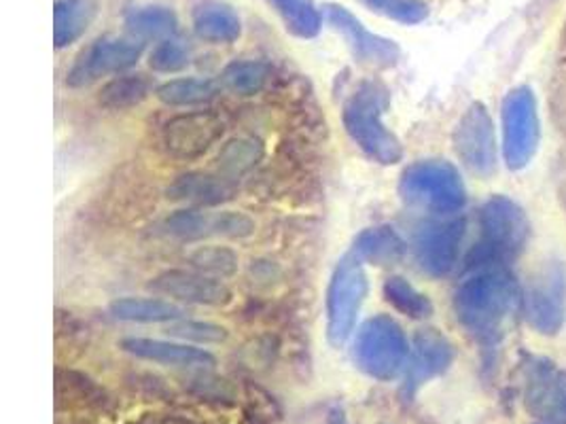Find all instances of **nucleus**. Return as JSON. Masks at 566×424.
Masks as SVG:
<instances>
[{
	"label": "nucleus",
	"instance_id": "obj_31",
	"mask_svg": "<svg viewBox=\"0 0 566 424\" xmlns=\"http://www.w3.org/2000/svg\"><path fill=\"white\" fill-rule=\"evenodd\" d=\"M369 11L392 20V22H399V24H406V26H416V24H422L431 9L424 0H360Z\"/></svg>",
	"mask_w": 566,
	"mask_h": 424
},
{
	"label": "nucleus",
	"instance_id": "obj_5",
	"mask_svg": "<svg viewBox=\"0 0 566 424\" xmlns=\"http://www.w3.org/2000/svg\"><path fill=\"white\" fill-rule=\"evenodd\" d=\"M412 344L406 329L388 315L367 318L353 336V361L367 378L392 382L410 361Z\"/></svg>",
	"mask_w": 566,
	"mask_h": 424
},
{
	"label": "nucleus",
	"instance_id": "obj_4",
	"mask_svg": "<svg viewBox=\"0 0 566 424\" xmlns=\"http://www.w3.org/2000/svg\"><path fill=\"white\" fill-rule=\"evenodd\" d=\"M401 200L416 211L452 216L467 204V187L459 168L446 159H420L401 172Z\"/></svg>",
	"mask_w": 566,
	"mask_h": 424
},
{
	"label": "nucleus",
	"instance_id": "obj_15",
	"mask_svg": "<svg viewBox=\"0 0 566 424\" xmlns=\"http://www.w3.org/2000/svg\"><path fill=\"white\" fill-rule=\"evenodd\" d=\"M161 230L166 236L179 240L249 239L255 234V221L244 212L187 209L166 216Z\"/></svg>",
	"mask_w": 566,
	"mask_h": 424
},
{
	"label": "nucleus",
	"instance_id": "obj_24",
	"mask_svg": "<svg viewBox=\"0 0 566 424\" xmlns=\"http://www.w3.org/2000/svg\"><path fill=\"white\" fill-rule=\"evenodd\" d=\"M126 30L129 36L136 41H166L177 34L179 18L170 7L161 4H147V7H134L126 13Z\"/></svg>",
	"mask_w": 566,
	"mask_h": 424
},
{
	"label": "nucleus",
	"instance_id": "obj_28",
	"mask_svg": "<svg viewBox=\"0 0 566 424\" xmlns=\"http://www.w3.org/2000/svg\"><path fill=\"white\" fill-rule=\"evenodd\" d=\"M286 30L297 39H314L323 28V13L314 0H268Z\"/></svg>",
	"mask_w": 566,
	"mask_h": 424
},
{
	"label": "nucleus",
	"instance_id": "obj_22",
	"mask_svg": "<svg viewBox=\"0 0 566 424\" xmlns=\"http://www.w3.org/2000/svg\"><path fill=\"white\" fill-rule=\"evenodd\" d=\"M353 253L363 264L392 265L399 264L406 257L408 244L397 234L395 227L374 225L363 230L355 239Z\"/></svg>",
	"mask_w": 566,
	"mask_h": 424
},
{
	"label": "nucleus",
	"instance_id": "obj_26",
	"mask_svg": "<svg viewBox=\"0 0 566 424\" xmlns=\"http://www.w3.org/2000/svg\"><path fill=\"white\" fill-rule=\"evenodd\" d=\"M154 83L145 75H117L115 80L104 83L98 103L108 110H126L132 106L143 105L151 94H155Z\"/></svg>",
	"mask_w": 566,
	"mask_h": 424
},
{
	"label": "nucleus",
	"instance_id": "obj_16",
	"mask_svg": "<svg viewBox=\"0 0 566 424\" xmlns=\"http://www.w3.org/2000/svg\"><path fill=\"white\" fill-rule=\"evenodd\" d=\"M454 357V346L439 329H418L413 336L410 361L406 368V395L412 398L427 382L443 375L452 368Z\"/></svg>",
	"mask_w": 566,
	"mask_h": 424
},
{
	"label": "nucleus",
	"instance_id": "obj_14",
	"mask_svg": "<svg viewBox=\"0 0 566 424\" xmlns=\"http://www.w3.org/2000/svg\"><path fill=\"white\" fill-rule=\"evenodd\" d=\"M226 121L214 110H189L164 124L161 140L172 158L198 159L221 140Z\"/></svg>",
	"mask_w": 566,
	"mask_h": 424
},
{
	"label": "nucleus",
	"instance_id": "obj_33",
	"mask_svg": "<svg viewBox=\"0 0 566 424\" xmlns=\"http://www.w3.org/2000/svg\"><path fill=\"white\" fill-rule=\"evenodd\" d=\"M189 262L198 272L214 278H228L238 269V255L226 246H200Z\"/></svg>",
	"mask_w": 566,
	"mask_h": 424
},
{
	"label": "nucleus",
	"instance_id": "obj_35",
	"mask_svg": "<svg viewBox=\"0 0 566 424\" xmlns=\"http://www.w3.org/2000/svg\"><path fill=\"white\" fill-rule=\"evenodd\" d=\"M327 424H348L346 423V418L339 414V412H334L332 416H329V421H327Z\"/></svg>",
	"mask_w": 566,
	"mask_h": 424
},
{
	"label": "nucleus",
	"instance_id": "obj_19",
	"mask_svg": "<svg viewBox=\"0 0 566 424\" xmlns=\"http://www.w3.org/2000/svg\"><path fill=\"white\" fill-rule=\"evenodd\" d=\"M233 195L232 179L223 174H205V172H189L179 177L172 186L168 187V198L189 202L196 206H214L223 204Z\"/></svg>",
	"mask_w": 566,
	"mask_h": 424
},
{
	"label": "nucleus",
	"instance_id": "obj_10",
	"mask_svg": "<svg viewBox=\"0 0 566 424\" xmlns=\"http://www.w3.org/2000/svg\"><path fill=\"white\" fill-rule=\"evenodd\" d=\"M464 223L463 216L452 219H438L422 223L413 236V259L431 278L448 276L461 257L463 246Z\"/></svg>",
	"mask_w": 566,
	"mask_h": 424
},
{
	"label": "nucleus",
	"instance_id": "obj_29",
	"mask_svg": "<svg viewBox=\"0 0 566 424\" xmlns=\"http://www.w3.org/2000/svg\"><path fill=\"white\" fill-rule=\"evenodd\" d=\"M270 80V66L263 60H235L230 62L219 83L235 96H255Z\"/></svg>",
	"mask_w": 566,
	"mask_h": 424
},
{
	"label": "nucleus",
	"instance_id": "obj_18",
	"mask_svg": "<svg viewBox=\"0 0 566 424\" xmlns=\"http://www.w3.org/2000/svg\"><path fill=\"white\" fill-rule=\"evenodd\" d=\"M122 348L143 361H154L172 368H212L217 363L214 354L207 348L187 344V342H168L154 338H126Z\"/></svg>",
	"mask_w": 566,
	"mask_h": 424
},
{
	"label": "nucleus",
	"instance_id": "obj_3",
	"mask_svg": "<svg viewBox=\"0 0 566 424\" xmlns=\"http://www.w3.org/2000/svg\"><path fill=\"white\" fill-rule=\"evenodd\" d=\"M482 239L467 255V272L482 267H507L531 239V221L524 209L507 195H492L480 211Z\"/></svg>",
	"mask_w": 566,
	"mask_h": 424
},
{
	"label": "nucleus",
	"instance_id": "obj_1",
	"mask_svg": "<svg viewBox=\"0 0 566 424\" xmlns=\"http://www.w3.org/2000/svg\"><path fill=\"white\" fill-rule=\"evenodd\" d=\"M522 292L507 267L471 269L454 293V312L464 329L482 344H496L515 310Z\"/></svg>",
	"mask_w": 566,
	"mask_h": 424
},
{
	"label": "nucleus",
	"instance_id": "obj_27",
	"mask_svg": "<svg viewBox=\"0 0 566 424\" xmlns=\"http://www.w3.org/2000/svg\"><path fill=\"white\" fill-rule=\"evenodd\" d=\"M382 293H385V299L397 312L413 318V320H424V318L431 317L436 310L429 295L418 292L408 278H403L399 274L388 276Z\"/></svg>",
	"mask_w": 566,
	"mask_h": 424
},
{
	"label": "nucleus",
	"instance_id": "obj_12",
	"mask_svg": "<svg viewBox=\"0 0 566 424\" xmlns=\"http://www.w3.org/2000/svg\"><path fill=\"white\" fill-rule=\"evenodd\" d=\"M524 405L547 424H566V371L543 357H526Z\"/></svg>",
	"mask_w": 566,
	"mask_h": 424
},
{
	"label": "nucleus",
	"instance_id": "obj_13",
	"mask_svg": "<svg viewBox=\"0 0 566 424\" xmlns=\"http://www.w3.org/2000/svg\"><path fill=\"white\" fill-rule=\"evenodd\" d=\"M323 13L332 28L346 39L350 52L359 64L371 68H390L399 62L401 47L392 39L371 32L350 9L327 2L323 7Z\"/></svg>",
	"mask_w": 566,
	"mask_h": 424
},
{
	"label": "nucleus",
	"instance_id": "obj_6",
	"mask_svg": "<svg viewBox=\"0 0 566 424\" xmlns=\"http://www.w3.org/2000/svg\"><path fill=\"white\" fill-rule=\"evenodd\" d=\"M367 295L369 276L365 264L350 251L335 265L325 299L327 338L335 348H342L355 336Z\"/></svg>",
	"mask_w": 566,
	"mask_h": 424
},
{
	"label": "nucleus",
	"instance_id": "obj_30",
	"mask_svg": "<svg viewBox=\"0 0 566 424\" xmlns=\"http://www.w3.org/2000/svg\"><path fill=\"white\" fill-rule=\"evenodd\" d=\"M265 156V147L258 138L230 140L219 153V170L223 177L235 179L255 168Z\"/></svg>",
	"mask_w": 566,
	"mask_h": 424
},
{
	"label": "nucleus",
	"instance_id": "obj_9",
	"mask_svg": "<svg viewBox=\"0 0 566 424\" xmlns=\"http://www.w3.org/2000/svg\"><path fill=\"white\" fill-rule=\"evenodd\" d=\"M143 52L145 43L132 36L96 39L75 57L71 71L66 73V85L73 89H83L103 81L104 77L124 75L132 66L138 64Z\"/></svg>",
	"mask_w": 566,
	"mask_h": 424
},
{
	"label": "nucleus",
	"instance_id": "obj_17",
	"mask_svg": "<svg viewBox=\"0 0 566 424\" xmlns=\"http://www.w3.org/2000/svg\"><path fill=\"white\" fill-rule=\"evenodd\" d=\"M149 292L193 306H226L232 299L230 287L198 269H166L149 283Z\"/></svg>",
	"mask_w": 566,
	"mask_h": 424
},
{
	"label": "nucleus",
	"instance_id": "obj_21",
	"mask_svg": "<svg viewBox=\"0 0 566 424\" xmlns=\"http://www.w3.org/2000/svg\"><path fill=\"white\" fill-rule=\"evenodd\" d=\"M96 0H55L53 4V45L64 50L75 45L96 20Z\"/></svg>",
	"mask_w": 566,
	"mask_h": 424
},
{
	"label": "nucleus",
	"instance_id": "obj_23",
	"mask_svg": "<svg viewBox=\"0 0 566 424\" xmlns=\"http://www.w3.org/2000/svg\"><path fill=\"white\" fill-rule=\"evenodd\" d=\"M111 315L122 322H177L185 318V310L164 297H122L108 306Z\"/></svg>",
	"mask_w": 566,
	"mask_h": 424
},
{
	"label": "nucleus",
	"instance_id": "obj_11",
	"mask_svg": "<svg viewBox=\"0 0 566 424\" xmlns=\"http://www.w3.org/2000/svg\"><path fill=\"white\" fill-rule=\"evenodd\" d=\"M452 142L459 159L475 177L489 179L496 172V134L484 103L467 106L452 134Z\"/></svg>",
	"mask_w": 566,
	"mask_h": 424
},
{
	"label": "nucleus",
	"instance_id": "obj_34",
	"mask_svg": "<svg viewBox=\"0 0 566 424\" xmlns=\"http://www.w3.org/2000/svg\"><path fill=\"white\" fill-rule=\"evenodd\" d=\"M168 333L179 338L182 342H196V344H221L228 340V329L208 320H189L180 318L177 322H170Z\"/></svg>",
	"mask_w": 566,
	"mask_h": 424
},
{
	"label": "nucleus",
	"instance_id": "obj_8",
	"mask_svg": "<svg viewBox=\"0 0 566 424\" xmlns=\"http://www.w3.org/2000/svg\"><path fill=\"white\" fill-rule=\"evenodd\" d=\"M520 312L539 336L560 333L566 317V269L560 262L541 265L522 289Z\"/></svg>",
	"mask_w": 566,
	"mask_h": 424
},
{
	"label": "nucleus",
	"instance_id": "obj_25",
	"mask_svg": "<svg viewBox=\"0 0 566 424\" xmlns=\"http://www.w3.org/2000/svg\"><path fill=\"white\" fill-rule=\"evenodd\" d=\"M221 89L219 81L205 80V77H182L161 83L155 89V98L166 106L175 108H191V106L208 105L217 98Z\"/></svg>",
	"mask_w": 566,
	"mask_h": 424
},
{
	"label": "nucleus",
	"instance_id": "obj_7",
	"mask_svg": "<svg viewBox=\"0 0 566 424\" xmlns=\"http://www.w3.org/2000/svg\"><path fill=\"white\" fill-rule=\"evenodd\" d=\"M503 158L510 170H524L539 151V105L533 87L517 85L501 106Z\"/></svg>",
	"mask_w": 566,
	"mask_h": 424
},
{
	"label": "nucleus",
	"instance_id": "obj_20",
	"mask_svg": "<svg viewBox=\"0 0 566 424\" xmlns=\"http://www.w3.org/2000/svg\"><path fill=\"white\" fill-rule=\"evenodd\" d=\"M193 32L212 45H230L242 34V20L230 4L205 2L193 11Z\"/></svg>",
	"mask_w": 566,
	"mask_h": 424
},
{
	"label": "nucleus",
	"instance_id": "obj_2",
	"mask_svg": "<svg viewBox=\"0 0 566 424\" xmlns=\"http://www.w3.org/2000/svg\"><path fill=\"white\" fill-rule=\"evenodd\" d=\"M388 105L387 85L378 80H363L342 108V121L350 140L380 166H395L403 159V145L385 121Z\"/></svg>",
	"mask_w": 566,
	"mask_h": 424
},
{
	"label": "nucleus",
	"instance_id": "obj_32",
	"mask_svg": "<svg viewBox=\"0 0 566 424\" xmlns=\"http://www.w3.org/2000/svg\"><path fill=\"white\" fill-rule=\"evenodd\" d=\"M191 62V45L179 36H170L166 41H159L149 53V66L159 75H172L187 68Z\"/></svg>",
	"mask_w": 566,
	"mask_h": 424
}]
</instances>
